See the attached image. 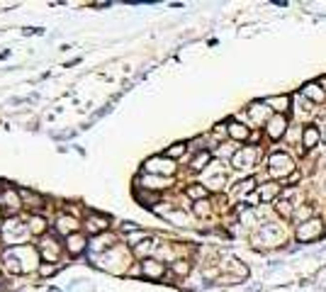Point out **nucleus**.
<instances>
[{
	"label": "nucleus",
	"instance_id": "f257e3e1",
	"mask_svg": "<svg viewBox=\"0 0 326 292\" xmlns=\"http://www.w3.org/2000/svg\"><path fill=\"white\" fill-rule=\"evenodd\" d=\"M144 171H146V173H163V176H171V173H176V166H173V161L166 159V156H153V159H148V161L144 163Z\"/></svg>",
	"mask_w": 326,
	"mask_h": 292
},
{
	"label": "nucleus",
	"instance_id": "f03ea898",
	"mask_svg": "<svg viewBox=\"0 0 326 292\" xmlns=\"http://www.w3.org/2000/svg\"><path fill=\"white\" fill-rule=\"evenodd\" d=\"M292 171H294V163H292L290 156H285V154H273V156H270V173H273V176L285 178V176L292 173Z\"/></svg>",
	"mask_w": 326,
	"mask_h": 292
},
{
	"label": "nucleus",
	"instance_id": "7ed1b4c3",
	"mask_svg": "<svg viewBox=\"0 0 326 292\" xmlns=\"http://www.w3.org/2000/svg\"><path fill=\"white\" fill-rule=\"evenodd\" d=\"M3 231H5V239H8L10 248H13V246H17V243L27 236V231H30V229H27V224H20V222H15V219H13V222H8V224H5V229H3Z\"/></svg>",
	"mask_w": 326,
	"mask_h": 292
},
{
	"label": "nucleus",
	"instance_id": "20e7f679",
	"mask_svg": "<svg viewBox=\"0 0 326 292\" xmlns=\"http://www.w3.org/2000/svg\"><path fill=\"white\" fill-rule=\"evenodd\" d=\"M319 234H321V222H319V219H311V222H307V224L299 227L297 239H299V241H311V239H316Z\"/></svg>",
	"mask_w": 326,
	"mask_h": 292
},
{
	"label": "nucleus",
	"instance_id": "39448f33",
	"mask_svg": "<svg viewBox=\"0 0 326 292\" xmlns=\"http://www.w3.org/2000/svg\"><path fill=\"white\" fill-rule=\"evenodd\" d=\"M107 227H110V219L102 217V214H95V212H93V214L88 217V222H85V229H88L90 234H100V231H105Z\"/></svg>",
	"mask_w": 326,
	"mask_h": 292
},
{
	"label": "nucleus",
	"instance_id": "423d86ee",
	"mask_svg": "<svg viewBox=\"0 0 326 292\" xmlns=\"http://www.w3.org/2000/svg\"><path fill=\"white\" fill-rule=\"evenodd\" d=\"M66 251H68L71 256H81V253L85 251V236H83V234H71V236H66Z\"/></svg>",
	"mask_w": 326,
	"mask_h": 292
},
{
	"label": "nucleus",
	"instance_id": "0eeeda50",
	"mask_svg": "<svg viewBox=\"0 0 326 292\" xmlns=\"http://www.w3.org/2000/svg\"><path fill=\"white\" fill-rule=\"evenodd\" d=\"M285 129H287V119H285L282 114H275V117L268 122V134H270V139H280V136L285 134Z\"/></svg>",
	"mask_w": 326,
	"mask_h": 292
},
{
	"label": "nucleus",
	"instance_id": "6e6552de",
	"mask_svg": "<svg viewBox=\"0 0 326 292\" xmlns=\"http://www.w3.org/2000/svg\"><path fill=\"white\" fill-rule=\"evenodd\" d=\"M253 161H256V151L253 149H241V151L234 154V166L236 168H248V166H253Z\"/></svg>",
	"mask_w": 326,
	"mask_h": 292
},
{
	"label": "nucleus",
	"instance_id": "1a4fd4ad",
	"mask_svg": "<svg viewBox=\"0 0 326 292\" xmlns=\"http://www.w3.org/2000/svg\"><path fill=\"white\" fill-rule=\"evenodd\" d=\"M319 139H321V134H319V129L316 127H304L302 129V144H304V149H314V146L319 144Z\"/></svg>",
	"mask_w": 326,
	"mask_h": 292
},
{
	"label": "nucleus",
	"instance_id": "9d476101",
	"mask_svg": "<svg viewBox=\"0 0 326 292\" xmlns=\"http://www.w3.org/2000/svg\"><path fill=\"white\" fill-rule=\"evenodd\" d=\"M163 263H158V260H144L141 263V273L146 275V277H151V280H156V277H161L163 275Z\"/></svg>",
	"mask_w": 326,
	"mask_h": 292
},
{
	"label": "nucleus",
	"instance_id": "9b49d317",
	"mask_svg": "<svg viewBox=\"0 0 326 292\" xmlns=\"http://www.w3.org/2000/svg\"><path fill=\"white\" fill-rule=\"evenodd\" d=\"M3 205H5L8 214H15V212L20 210V193H17V190H8V193L3 195Z\"/></svg>",
	"mask_w": 326,
	"mask_h": 292
},
{
	"label": "nucleus",
	"instance_id": "f8f14e48",
	"mask_svg": "<svg viewBox=\"0 0 326 292\" xmlns=\"http://www.w3.org/2000/svg\"><path fill=\"white\" fill-rule=\"evenodd\" d=\"M76 229H78V224H76L73 217H59V219H56V231L71 236V234H76Z\"/></svg>",
	"mask_w": 326,
	"mask_h": 292
},
{
	"label": "nucleus",
	"instance_id": "ddd939ff",
	"mask_svg": "<svg viewBox=\"0 0 326 292\" xmlns=\"http://www.w3.org/2000/svg\"><path fill=\"white\" fill-rule=\"evenodd\" d=\"M227 131L234 136V139H239V141H244V139H248V129L244 127V124H239V122H234V124H229L227 127Z\"/></svg>",
	"mask_w": 326,
	"mask_h": 292
},
{
	"label": "nucleus",
	"instance_id": "4468645a",
	"mask_svg": "<svg viewBox=\"0 0 326 292\" xmlns=\"http://www.w3.org/2000/svg\"><path fill=\"white\" fill-rule=\"evenodd\" d=\"M134 195H136V200H139V202H144L146 207H151V205H156V202L161 200V195H158V193H146V190H144V193H141V190H136Z\"/></svg>",
	"mask_w": 326,
	"mask_h": 292
},
{
	"label": "nucleus",
	"instance_id": "2eb2a0df",
	"mask_svg": "<svg viewBox=\"0 0 326 292\" xmlns=\"http://www.w3.org/2000/svg\"><path fill=\"white\" fill-rule=\"evenodd\" d=\"M207 163H210V154H207V151H200V154H197V156L193 159L190 168H193V171H202V168H205Z\"/></svg>",
	"mask_w": 326,
	"mask_h": 292
},
{
	"label": "nucleus",
	"instance_id": "dca6fc26",
	"mask_svg": "<svg viewBox=\"0 0 326 292\" xmlns=\"http://www.w3.org/2000/svg\"><path fill=\"white\" fill-rule=\"evenodd\" d=\"M44 229H47V222H44L39 214H34V217L30 219V231H34V234H44Z\"/></svg>",
	"mask_w": 326,
	"mask_h": 292
},
{
	"label": "nucleus",
	"instance_id": "f3484780",
	"mask_svg": "<svg viewBox=\"0 0 326 292\" xmlns=\"http://www.w3.org/2000/svg\"><path fill=\"white\" fill-rule=\"evenodd\" d=\"M277 212H280L282 217H292V212H294V207H292V202H290V200H285V197H280V200H277Z\"/></svg>",
	"mask_w": 326,
	"mask_h": 292
},
{
	"label": "nucleus",
	"instance_id": "a211bd4d",
	"mask_svg": "<svg viewBox=\"0 0 326 292\" xmlns=\"http://www.w3.org/2000/svg\"><path fill=\"white\" fill-rule=\"evenodd\" d=\"M304 93L311 97V100H316V102H321L324 100V90H319L314 83H309V85H304Z\"/></svg>",
	"mask_w": 326,
	"mask_h": 292
},
{
	"label": "nucleus",
	"instance_id": "6ab92c4d",
	"mask_svg": "<svg viewBox=\"0 0 326 292\" xmlns=\"http://www.w3.org/2000/svg\"><path fill=\"white\" fill-rule=\"evenodd\" d=\"M188 195H190V197H195V200H200V197H205V195H207V188H205V185L193 183V185L188 188Z\"/></svg>",
	"mask_w": 326,
	"mask_h": 292
},
{
	"label": "nucleus",
	"instance_id": "aec40b11",
	"mask_svg": "<svg viewBox=\"0 0 326 292\" xmlns=\"http://www.w3.org/2000/svg\"><path fill=\"white\" fill-rule=\"evenodd\" d=\"M185 154V144H173L171 149L166 151V159H178V156H183Z\"/></svg>",
	"mask_w": 326,
	"mask_h": 292
},
{
	"label": "nucleus",
	"instance_id": "412c9836",
	"mask_svg": "<svg viewBox=\"0 0 326 292\" xmlns=\"http://www.w3.org/2000/svg\"><path fill=\"white\" fill-rule=\"evenodd\" d=\"M268 105H275L273 110H277V112H282V110H287V105H290V100H287V97H270V100H268Z\"/></svg>",
	"mask_w": 326,
	"mask_h": 292
},
{
	"label": "nucleus",
	"instance_id": "4be33fe9",
	"mask_svg": "<svg viewBox=\"0 0 326 292\" xmlns=\"http://www.w3.org/2000/svg\"><path fill=\"white\" fill-rule=\"evenodd\" d=\"M275 195H277V185H275V183H268V185L261 190V197H263V200H270V197H275Z\"/></svg>",
	"mask_w": 326,
	"mask_h": 292
},
{
	"label": "nucleus",
	"instance_id": "5701e85b",
	"mask_svg": "<svg viewBox=\"0 0 326 292\" xmlns=\"http://www.w3.org/2000/svg\"><path fill=\"white\" fill-rule=\"evenodd\" d=\"M253 185H256V180L253 178H246L244 183H239V195H248L253 190Z\"/></svg>",
	"mask_w": 326,
	"mask_h": 292
},
{
	"label": "nucleus",
	"instance_id": "b1692460",
	"mask_svg": "<svg viewBox=\"0 0 326 292\" xmlns=\"http://www.w3.org/2000/svg\"><path fill=\"white\" fill-rule=\"evenodd\" d=\"M173 270H176L178 275H188V273H190V263H188V260H176Z\"/></svg>",
	"mask_w": 326,
	"mask_h": 292
},
{
	"label": "nucleus",
	"instance_id": "393cba45",
	"mask_svg": "<svg viewBox=\"0 0 326 292\" xmlns=\"http://www.w3.org/2000/svg\"><path fill=\"white\" fill-rule=\"evenodd\" d=\"M47 243H54V241H51V239H49V241L44 239V241H42V251H47ZM56 253H59V246H49V258H56Z\"/></svg>",
	"mask_w": 326,
	"mask_h": 292
},
{
	"label": "nucleus",
	"instance_id": "a878e982",
	"mask_svg": "<svg viewBox=\"0 0 326 292\" xmlns=\"http://www.w3.org/2000/svg\"><path fill=\"white\" fill-rule=\"evenodd\" d=\"M263 112L268 114V107H261V105H253L251 107V117H256V119H263Z\"/></svg>",
	"mask_w": 326,
	"mask_h": 292
},
{
	"label": "nucleus",
	"instance_id": "bb28decb",
	"mask_svg": "<svg viewBox=\"0 0 326 292\" xmlns=\"http://www.w3.org/2000/svg\"><path fill=\"white\" fill-rule=\"evenodd\" d=\"M153 251V241H144L141 246H136V253L139 256H144V253H151Z\"/></svg>",
	"mask_w": 326,
	"mask_h": 292
},
{
	"label": "nucleus",
	"instance_id": "cd10ccee",
	"mask_svg": "<svg viewBox=\"0 0 326 292\" xmlns=\"http://www.w3.org/2000/svg\"><path fill=\"white\" fill-rule=\"evenodd\" d=\"M56 270H59V265H42V268H39V273H42L44 277H47V275H54Z\"/></svg>",
	"mask_w": 326,
	"mask_h": 292
},
{
	"label": "nucleus",
	"instance_id": "c85d7f7f",
	"mask_svg": "<svg viewBox=\"0 0 326 292\" xmlns=\"http://www.w3.org/2000/svg\"><path fill=\"white\" fill-rule=\"evenodd\" d=\"M195 212H197L200 217H202V214H207V202H202V200H200V202H197V207H195Z\"/></svg>",
	"mask_w": 326,
	"mask_h": 292
},
{
	"label": "nucleus",
	"instance_id": "c756f323",
	"mask_svg": "<svg viewBox=\"0 0 326 292\" xmlns=\"http://www.w3.org/2000/svg\"><path fill=\"white\" fill-rule=\"evenodd\" d=\"M122 229H124V231H139V227H136L134 222H127V224H122Z\"/></svg>",
	"mask_w": 326,
	"mask_h": 292
},
{
	"label": "nucleus",
	"instance_id": "7c9ffc66",
	"mask_svg": "<svg viewBox=\"0 0 326 292\" xmlns=\"http://www.w3.org/2000/svg\"><path fill=\"white\" fill-rule=\"evenodd\" d=\"M311 214V207H304V210H299V217H309Z\"/></svg>",
	"mask_w": 326,
	"mask_h": 292
}]
</instances>
